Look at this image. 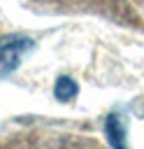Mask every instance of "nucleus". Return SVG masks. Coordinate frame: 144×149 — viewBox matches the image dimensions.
<instances>
[{
	"instance_id": "f257e3e1",
	"label": "nucleus",
	"mask_w": 144,
	"mask_h": 149,
	"mask_svg": "<svg viewBox=\"0 0 144 149\" xmlns=\"http://www.w3.org/2000/svg\"><path fill=\"white\" fill-rule=\"evenodd\" d=\"M33 49V40L28 37H7L0 42V79L9 77L23 61V56Z\"/></svg>"
},
{
	"instance_id": "7ed1b4c3",
	"label": "nucleus",
	"mask_w": 144,
	"mask_h": 149,
	"mask_svg": "<svg viewBox=\"0 0 144 149\" xmlns=\"http://www.w3.org/2000/svg\"><path fill=\"white\" fill-rule=\"evenodd\" d=\"M77 91H79V86H77V81L72 77H60L56 81V88H53V93H56L58 100H72L77 95Z\"/></svg>"
},
{
	"instance_id": "f03ea898",
	"label": "nucleus",
	"mask_w": 144,
	"mask_h": 149,
	"mask_svg": "<svg viewBox=\"0 0 144 149\" xmlns=\"http://www.w3.org/2000/svg\"><path fill=\"white\" fill-rule=\"evenodd\" d=\"M105 137L114 149H128L125 144V126L118 114H109L105 121Z\"/></svg>"
}]
</instances>
